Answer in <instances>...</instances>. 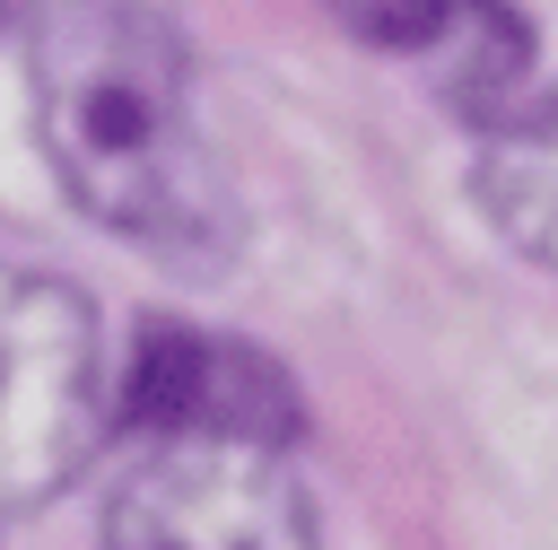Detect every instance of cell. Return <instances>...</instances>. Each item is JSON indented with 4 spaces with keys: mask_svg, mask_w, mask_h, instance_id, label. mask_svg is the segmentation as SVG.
Here are the masks:
<instances>
[{
    "mask_svg": "<svg viewBox=\"0 0 558 550\" xmlns=\"http://www.w3.org/2000/svg\"><path fill=\"white\" fill-rule=\"evenodd\" d=\"M105 437V349L70 279L0 262V515L78 480Z\"/></svg>",
    "mask_w": 558,
    "mask_h": 550,
    "instance_id": "obj_2",
    "label": "cell"
},
{
    "mask_svg": "<svg viewBox=\"0 0 558 550\" xmlns=\"http://www.w3.org/2000/svg\"><path fill=\"white\" fill-rule=\"evenodd\" d=\"M436 61V87L471 113V122H506L523 105V70H532V35L506 0H436V17L418 26V44Z\"/></svg>",
    "mask_w": 558,
    "mask_h": 550,
    "instance_id": "obj_6",
    "label": "cell"
},
{
    "mask_svg": "<svg viewBox=\"0 0 558 550\" xmlns=\"http://www.w3.org/2000/svg\"><path fill=\"white\" fill-rule=\"evenodd\" d=\"M131 428L140 437H262V445H288L296 437V393L244 340H218V332H192V323H148L140 358H131Z\"/></svg>",
    "mask_w": 558,
    "mask_h": 550,
    "instance_id": "obj_4",
    "label": "cell"
},
{
    "mask_svg": "<svg viewBox=\"0 0 558 550\" xmlns=\"http://www.w3.org/2000/svg\"><path fill=\"white\" fill-rule=\"evenodd\" d=\"M26 87L61 192L105 236L174 271H218L235 253L244 218L192 105V52L148 0H35Z\"/></svg>",
    "mask_w": 558,
    "mask_h": 550,
    "instance_id": "obj_1",
    "label": "cell"
},
{
    "mask_svg": "<svg viewBox=\"0 0 558 550\" xmlns=\"http://www.w3.org/2000/svg\"><path fill=\"white\" fill-rule=\"evenodd\" d=\"M105 550H314V498L288 445L148 437L105 498Z\"/></svg>",
    "mask_w": 558,
    "mask_h": 550,
    "instance_id": "obj_3",
    "label": "cell"
},
{
    "mask_svg": "<svg viewBox=\"0 0 558 550\" xmlns=\"http://www.w3.org/2000/svg\"><path fill=\"white\" fill-rule=\"evenodd\" d=\"M471 192H480L488 227L514 253H532L541 271H558V87L523 96L506 122H488Z\"/></svg>",
    "mask_w": 558,
    "mask_h": 550,
    "instance_id": "obj_5",
    "label": "cell"
}]
</instances>
